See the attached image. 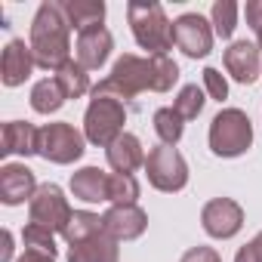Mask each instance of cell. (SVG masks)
Returning <instances> with one entry per match:
<instances>
[{
	"label": "cell",
	"instance_id": "cell-1",
	"mask_svg": "<svg viewBox=\"0 0 262 262\" xmlns=\"http://www.w3.org/2000/svg\"><path fill=\"white\" fill-rule=\"evenodd\" d=\"M28 47L34 53L37 68L59 71L71 59V22L65 13V4L59 0H43L31 19V37Z\"/></svg>",
	"mask_w": 262,
	"mask_h": 262
},
{
	"label": "cell",
	"instance_id": "cell-2",
	"mask_svg": "<svg viewBox=\"0 0 262 262\" xmlns=\"http://www.w3.org/2000/svg\"><path fill=\"white\" fill-rule=\"evenodd\" d=\"M126 19L129 28H133V37L142 50H148L151 56H167V50L176 43L173 40V22L167 19L161 4H142V0H133L126 7Z\"/></svg>",
	"mask_w": 262,
	"mask_h": 262
},
{
	"label": "cell",
	"instance_id": "cell-3",
	"mask_svg": "<svg viewBox=\"0 0 262 262\" xmlns=\"http://www.w3.org/2000/svg\"><path fill=\"white\" fill-rule=\"evenodd\" d=\"M253 145V123L241 108H222L210 120V151L216 158H241Z\"/></svg>",
	"mask_w": 262,
	"mask_h": 262
},
{
	"label": "cell",
	"instance_id": "cell-4",
	"mask_svg": "<svg viewBox=\"0 0 262 262\" xmlns=\"http://www.w3.org/2000/svg\"><path fill=\"white\" fill-rule=\"evenodd\" d=\"M123 123H126V105L120 99L93 93V99L86 105V114H83L86 142H93L99 148H108L117 136H123Z\"/></svg>",
	"mask_w": 262,
	"mask_h": 262
},
{
	"label": "cell",
	"instance_id": "cell-5",
	"mask_svg": "<svg viewBox=\"0 0 262 262\" xmlns=\"http://www.w3.org/2000/svg\"><path fill=\"white\" fill-rule=\"evenodd\" d=\"M86 151V136L80 129H74L71 123L59 120V123H47L37 133V155L50 164H74L80 161Z\"/></svg>",
	"mask_w": 262,
	"mask_h": 262
},
{
	"label": "cell",
	"instance_id": "cell-6",
	"mask_svg": "<svg viewBox=\"0 0 262 262\" xmlns=\"http://www.w3.org/2000/svg\"><path fill=\"white\" fill-rule=\"evenodd\" d=\"M145 173H148V182L158 191H167V194L182 191L188 185V164L173 145L151 148L148 158H145Z\"/></svg>",
	"mask_w": 262,
	"mask_h": 262
},
{
	"label": "cell",
	"instance_id": "cell-7",
	"mask_svg": "<svg viewBox=\"0 0 262 262\" xmlns=\"http://www.w3.org/2000/svg\"><path fill=\"white\" fill-rule=\"evenodd\" d=\"M28 216H31L34 225H43V228H50L53 234H65V228H68V222H71L74 213H71V207H68L65 191H62L56 182H47V185H40L37 194L31 198Z\"/></svg>",
	"mask_w": 262,
	"mask_h": 262
},
{
	"label": "cell",
	"instance_id": "cell-8",
	"mask_svg": "<svg viewBox=\"0 0 262 262\" xmlns=\"http://www.w3.org/2000/svg\"><path fill=\"white\" fill-rule=\"evenodd\" d=\"M213 25L201 16V13H182L176 22H173V40L176 47L188 56V59H204L210 56L213 50Z\"/></svg>",
	"mask_w": 262,
	"mask_h": 262
},
{
	"label": "cell",
	"instance_id": "cell-9",
	"mask_svg": "<svg viewBox=\"0 0 262 262\" xmlns=\"http://www.w3.org/2000/svg\"><path fill=\"white\" fill-rule=\"evenodd\" d=\"M201 225H204V231L210 237L228 241V237H234L244 228V210L231 198H213L201 210Z\"/></svg>",
	"mask_w": 262,
	"mask_h": 262
},
{
	"label": "cell",
	"instance_id": "cell-10",
	"mask_svg": "<svg viewBox=\"0 0 262 262\" xmlns=\"http://www.w3.org/2000/svg\"><path fill=\"white\" fill-rule=\"evenodd\" d=\"M108 77H111L129 99H136L139 93L151 90V56L142 59V56H133V53H123V56L114 62V68H111Z\"/></svg>",
	"mask_w": 262,
	"mask_h": 262
},
{
	"label": "cell",
	"instance_id": "cell-11",
	"mask_svg": "<svg viewBox=\"0 0 262 262\" xmlns=\"http://www.w3.org/2000/svg\"><path fill=\"white\" fill-rule=\"evenodd\" d=\"M102 225H105V234H111L117 244H120V241H136V237H142L145 228H148V213H145L139 204L111 207V210L102 216Z\"/></svg>",
	"mask_w": 262,
	"mask_h": 262
},
{
	"label": "cell",
	"instance_id": "cell-12",
	"mask_svg": "<svg viewBox=\"0 0 262 262\" xmlns=\"http://www.w3.org/2000/svg\"><path fill=\"white\" fill-rule=\"evenodd\" d=\"M37 179L25 164H4L0 167V201L7 207H19V204H31V198L37 194Z\"/></svg>",
	"mask_w": 262,
	"mask_h": 262
},
{
	"label": "cell",
	"instance_id": "cell-13",
	"mask_svg": "<svg viewBox=\"0 0 262 262\" xmlns=\"http://www.w3.org/2000/svg\"><path fill=\"white\" fill-rule=\"evenodd\" d=\"M111 50H114V37H111V31H108L105 25H99V28H90V31H80V34H77L74 59H77L86 71H99V68L108 62Z\"/></svg>",
	"mask_w": 262,
	"mask_h": 262
},
{
	"label": "cell",
	"instance_id": "cell-14",
	"mask_svg": "<svg viewBox=\"0 0 262 262\" xmlns=\"http://www.w3.org/2000/svg\"><path fill=\"white\" fill-rule=\"evenodd\" d=\"M34 53L25 40L13 37L4 50V59H0V80H4V86H22L31 71H34Z\"/></svg>",
	"mask_w": 262,
	"mask_h": 262
},
{
	"label": "cell",
	"instance_id": "cell-15",
	"mask_svg": "<svg viewBox=\"0 0 262 262\" xmlns=\"http://www.w3.org/2000/svg\"><path fill=\"white\" fill-rule=\"evenodd\" d=\"M225 71L237 80V83H253L262 71V50L250 40H234L225 50Z\"/></svg>",
	"mask_w": 262,
	"mask_h": 262
},
{
	"label": "cell",
	"instance_id": "cell-16",
	"mask_svg": "<svg viewBox=\"0 0 262 262\" xmlns=\"http://www.w3.org/2000/svg\"><path fill=\"white\" fill-rule=\"evenodd\" d=\"M105 158H108V167H111L114 173H123V176H133L139 167H145L142 142H139V136H133V133L117 136V139L105 148Z\"/></svg>",
	"mask_w": 262,
	"mask_h": 262
},
{
	"label": "cell",
	"instance_id": "cell-17",
	"mask_svg": "<svg viewBox=\"0 0 262 262\" xmlns=\"http://www.w3.org/2000/svg\"><path fill=\"white\" fill-rule=\"evenodd\" d=\"M71 194L80 198L83 204H102L108 201V173L99 167H83L71 176Z\"/></svg>",
	"mask_w": 262,
	"mask_h": 262
},
{
	"label": "cell",
	"instance_id": "cell-18",
	"mask_svg": "<svg viewBox=\"0 0 262 262\" xmlns=\"http://www.w3.org/2000/svg\"><path fill=\"white\" fill-rule=\"evenodd\" d=\"M37 133L40 129H34V123L28 120H10L4 123V148H0V155H37Z\"/></svg>",
	"mask_w": 262,
	"mask_h": 262
},
{
	"label": "cell",
	"instance_id": "cell-19",
	"mask_svg": "<svg viewBox=\"0 0 262 262\" xmlns=\"http://www.w3.org/2000/svg\"><path fill=\"white\" fill-rule=\"evenodd\" d=\"M120 253H117V241L111 234H96L83 244H74L68 250V262H117Z\"/></svg>",
	"mask_w": 262,
	"mask_h": 262
},
{
	"label": "cell",
	"instance_id": "cell-20",
	"mask_svg": "<svg viewBox=\"0 0 262 262\" xmlns=\"http://www.w3.org/2000/svg\"><path fill=\"white\" fill-rule=\"evenodd\" d=\"M65 13H68L71 28H77V34L90 31V28H99L105 22V4L102 0H65Z\"/></svg>",
	"mask_w": 262,
	"mask_h": 262
},
{
	"label": "cell",
	"instance_id": "cell-21",
	"mask_svg": "<svg viewBox=\"0 0 262 262\" xmlns=\"http://www.w3.org/2000/svg\"><path fill=\"white\" fill-rule=\"evenodd\" d=\"M53 77H56V83L62 86L65 99H80L83 93H90V71H86L77 59H68Z\"/></svg>",
	"mask_w": 262,
	"mask_h": 262
},
{
	"label": "cell",
	"instance_id": "cell-22",
	"mask_svg": "<svg viewBox=\"0 0 262 262\" xmlns=\"http://www.w3.org/2000/svg\"><path fill=\"white\" fill-rule=\"evenodd\" d=\"M65 102L68 99H65L62 86L56 83V77H43V80H37L31 86V108L37 114H56Z\"/></svg>",
	"mask_w": 262,
	"mask_h": 262
},
{
	"label": "cell",
	"instance_id": "cell-23",
	"mask_svg": "<svg viewBox=\"0 0 262 262\" xmlns=\"http://www.w3.org/2000/svg\"><path fill=\"white\" fill-rule=\"evenodd\" d=\"M102 231H105L102 216H96V213H90V210H74V216H71V222H68V228H65L62 237L74 247V244H83V241L102 234Z\"/></svg>",
	"mask_w": 262,
	"mask_h": 262
},
{
	"label": "cell",
	"instance_id": "cell-24",
	"mask_svg": "<svg viewBox=\"0 0 262 262\" xmlns=\"http://www.w3.org/2000/svg\"><path fill=\"white\" fill-rule=\"evenodd\" d=\"M139 182L136 176H123V173H111L108 176V201L111 207H126V204H136L139 201Z\"/></svg>",
	"mask_w": 262,
	"mask_h": 262
},
{
	"label": "cell",
	"instance_id": "cell-25",
	"mask_svg": "<svg viewBox=\"0 0 262 262\" xmlns=\"http://www.w3.org/2000/svg\"><path fill=\"white\" fill-rule=\"evenodd\" d=\"M237 4L234 0H216L213 4V10H210V25H213V31H216V37H222V40H228L231 34H234V28H237Z\"/></svg>",
	"mask_w": 262,
	"mask_h": 262
},
{
	"label": "cell",
	"instance_id": "cell-26",
	"mask_svg": "<svg viewBox=\"0 0 262 262\" xmlns=\"http://www.w3.org/2000/svg\"><path fill=\"white\" fill-rule=\"evenodd\" d=\"M182 129H185V120L173 108H158L155 111V133L164 145H176L182 139Z\"/></svg>",
	"mask_w": 262,
	"mask_h": 262
},
{
	"label": "cell",
	"instance_id": "cell-27",
	"mask_svg": "<svg viewBox=\"0 0 262 262\" xmlns=\"http://www.w3.org/2000/svg\"><path fill=\"white\" fill-rule=\"evenodd\" d=\"M179 80V65L170 56H151V93H170Z\"/></svg>",
	"mask_w": 262,
	"mask_h": 262
},
{
	"label": "cell",
	"instance_id": "cell-28",
	"mask_svg": "<svg viewBox=\"0 0 262 262\" xmlns=\"http://www.w3.org/2000/svg\"><path fill=\"white\" fill-rule=\"evenodd\" d=\"M204 90L198 86V83H188V86H182L179 90V96H176V102H173V111L182 117V120H194L201 111H204Z\"/></svg>",
	"mask_w": 262,
	"mask_h": 262
},
{
	"label": "cell",
	"instance_id": "cell-29",
	"mask_svg": "<svg viewBox=\"0 0 262 262\" xmlns=\"http://www.w3.org/2000/svg\"><path fill=\"white\" fill-rule=\"evenodd\" d=\"M22 241H25V250H37V253H47V256H56V234L43 225H34L28 222L25 231H22Z\"/></svg>",
	"mask_w": 262,
	"mask_h": 262
},
{
	"label": "cell",
	"instance_id": "cell-30",
	"mask_svg": "<svg viewBox=\"0 0 262 262\" xmlns=\"http://www.w3.org/2000/svg\"><path fill=\"white\" fill-rule=\"evenodd\" d=\"M204 90H207V96L216 99V102H225V99H228V80L222 77L219 68H204Z\"/></svg>",
	"mask_w": 262,
	"mask_h": 262
},
{
	"label": "cell",
	"instance_id": "cell-31",
	"mask_svg": "<svg viewBox=\"0 0 262 262\" xmlns=\"http://www.w3.org/2000/svg\"><path fill=\"white\" fill-rule=\"evenodd\" d=\"M234 262H262V231H259L250 244H244V247L237 250Z\"/></svg>",
	"mask_w": 262,
	"mask_h": 262
},
{
	"label": "cell",
	"instance_id": "cell-32",
	"mask_svg": "<svg viewBox=\"0 0 262 262\" xmlns=\"http://www.w3.org/2000/svg\"><path fill=\"white\" fill-rule=\"evenodd\" d=\"M179 262H222V256L213 250V247H191L182 253Z\"/></svg>",
	"mask_w": 262,
	"mask_h": 262
},
{
	"label": "cell",
	"instance_id": "cell-33",
	"mask_svg": "<svg viewBox=\"0 0 262 262\" xmlns=\"http://www.w3.org/2000/svg\"><path fill=\"white\" fill-rule=\"evenodd\" d=\"M244 13H247V25L253 28V34H259L262 31V0H250Z\"/></svg>",
	"mask_w": 262,
	"mask_h": 262
},
{
	"label": "cell",
	"instance_id": "cell-34",
	"mask_svg": "<svg viewBox=\"0 0 262 262\" xmlns=\"http://www.w3.org/2000/svg\"><path fill=\"white\" fill-rule=\"evenodd\" d=\"M16 262H56V256H47V253H37V250H25Z\"/></svg>",
	"mask_w": 262,
	"mask_h": 262
},
{
	"label": "cell",
	"instance_id": "cell-35",
	"mask_svg": "<svg viewBox=\"0 0 262 262\" xmlns=\"http://www.w3.org/2000/svg\"><path fill=\"white\" fill-rule=\"evenodd\" d=\"M0 237H4V253H0V262H10L13 259V231L4 228V234H0Z\"/></svg>",
	"mask_w": 262,
	"mask_h": 262
},
{
	"label": "cell",
	"instance_id": "cell-36",
	"mask_svg": "<svg viewBox=\"0 0 262 262\" xmlns=\"http://www.w3.org/2000/svg\"><path fill=\"white\" fill-rule=\"evenodd\" d=\"M256 47H259V50H262V31H259V34H256Z\"/></svg>",
	"mask_w": 262,
	"mask_h": 262
}]
</instances>
